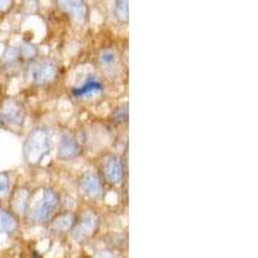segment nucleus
I'll return each instance as SVG.
<instances>
[{
    "label": "nucleus",
    "instance_id": "obj_8",
    "mask_svg": "<svg viewBox=\"0 0 258 258\" xmlns=\"http://www.w3.org/2000/svg\"><path fill=\"white\" fill-rule=\"evenodd\" d=\"M80 188L89 198H98L102 194V182L94 173H85L80 178Z\"/></svg>",
    "mask_w": 258,
    "mask_h": 258
},
{
    "label": "nucleus",
    "instance_id": "obj_17",
    "mask_svg": "<svg viewBox=\"0 0 258 258\" xmlns=\"http://www.w3.org/2000/svg\"><path fill=\"white\" fill-rule=\"evenodd\" d=\"M114 119L116 123H124L128 119V109H126V106L125 107H119L114 112Z\"/></svg>",
    "mask_w": 258,
    "mask_h": 258
},
{
    "label": "nucleus",
    "instance_id": "obj_12",
    "mask_svg": "<svg viewBox=\"0 0 258 258\" xmlns=\"http://www.w3.org/2000/svg\"><path fill=\"white\" fill-rule=\"evenodd\" d=\"M17 229V221L12 213L8 211L0 209V232L11 234Z\"/></svg>",
    "mask_w": 258,
    "mask_h": 258
},
{
    "label": "nucleus",
    "instance_id": "obj_2",
    "mask_svg": "<svg viewBox=\"0 0 258 258\" xmlns=\"http://www.w3.org/2000/svg\"><path fill=\"white\" fill-rule=\"evenodd\" d=\"M59 204V198L56 191L47 188L43 192V197L35 204L30 213L29 220L34 223H45L52 218L53 213L57 211Z\"/></svg>",
    "mask_w": 258,
    "mask_h": 258
},
{
    "label": "nucleus",
    "instance_id": "obj_13",
    "mask_svg": "<svg viewBox=\"0 0 258 258\" xmlns=\"http://www.w3.org/2000/svg\"><path fill=\"white\" fill-rule=\"evenodd\" d=\"M27 199H29V192L26 188H21L13 195V208L18 213H24L27 208Z\"/></svg>",
    "mask_w": 258,
    "mask_h": 258
},
{
    "label": "nucleus",
    "instance_id": "obj_4",
    "mask_svg": "<svg viewBox=\"0 0 258 258\" xmlns=\"http://www.w3.org/2000/svg\"><path fill=\"white\" fill-rule=\"evenodd\" d=\"M100 225V220L94 213H87L78 222L74 223L71 229V236L78 243H84L96 234Z\"/></svg>",
    "mask_w": 258,
    "mask_h": 258
},
{
    "label": "nucleus",
    "instance_id": "obj_5",
    "mask_svg": "<svg viewBox=\"0 0 258 258\" xmlns=\"http://www.w3.org/2000/svg\"><path fill=\"white\" fill-rule=\"evenodd\" d=\"M58 69L54 62L49 59H41L35 62L30 69V77L34 84L36 85H47L52 83L57 78Z\"/></svg>",
    "mask_w": 258,
    "mask_h": 258
},
{
    "label": "nucleus",
    "instance_id": "obj_7",
    "mask_svg": "<svg viewBox=\"0 0 258 258\" xmlns=\"http://www.w3.org/2000/svg\"><path fill=\"white\" fill-rule=\"evenodd\" d=\"M80 145L79 142L70 135H64L61 138L58 147V158L63 160H70L73 158H77L80 154Z\"/></svg>",
    "mask_w": 258,
    "mask_h": 258
},
{
    "label": "nucleus",
    "instance_id": "obj_18",
    "mask_svg": "<svg viewBox=\"0 0 258 258\" xmlns=\"http://www.w3.org/2000/svg\"><path fill=\"white\" fill-rule=\"evenodd\" d=\"M11 6H12V2H4V0H2L0 2V11H6Z\"/></svg>",
    "mask_w": 258,
    "mask_h": 258
},
{
    "label": "nucleus",
    "instance_id": "obj_14",
    "mask_svg": "<svg viewBox=\"0 0 258 258\" xmlns=\"http://www.w3.org/2000/svg\"><path fill=\"white\" fill-rule=\"evenodd\" d=\"M114 15L119 21L124 22L129 18V3L126 0H119L114 6Z\"/></svg>",
    "mask_w": 258,
    "mask_h": 258
},
{
    "label": "nucleus",
    "instance_id": "obj_15",
    "mask_svg": "<svg viewBox=\"0 0 258 258\" xmlns=\"http://www.w3.org/2000/svg\"><path fill=\"white\" fill-rule=\"evenodd\" d=\"M116 61V54L112 50L105 49L100 53V62L102 66H111Z\"/></svg>",
    "mask_w": 258,
    "mask_h": 258
},
{
    "label": "nucleus",
    "instance_id": "obj_19",
    "mask_svg": "<svg viewBox=\"0 0 258 258\" xmlns=\"http://www.w3.org/2000/svg\"><path fill=\"white\" fill-rule=\"evenodd\" d=\"M97 258H115L114 254L110 252H101L100 254L97 255Z\"/></svg>",
    "mask_w": 258,
    "mask_h": 258
},
{
    "label": "nucleus",
    "instance_id": "obj_9",
    "mask_svg": "<svg viewBox=\"0 0 258 258\" xmlns=\"http://www.w3.org/2000/svg\"><path fill=\"white\" fill-rule=\"evenodd\" d=\"M58 4L64 12H68L74 20L84 21L87 18V7H85L84 2H79V0H74V2L63 0V2H58Z\"/></svg>",
    "mask_w": 258,
    "mask_h": 258
},
{
    "label": "nucleus",
    "instance_id": "obj_1",
    "mask_svg": "<svg viewBox=\"0 0 258 258\" xmlns=\"http://www.w3.org/2000/svg\"><path fill=\"white\" fill-rule=\"evenodd\" d=\"M50 150L49 132L44 128H36L29 133L24 145V158L27 164L39 165Z\"/></svg>",
    "mask_w": 258,
    "mask_h": 258
},
{
    "label": "nucleus",
    "instance_id": "obj_3",
    "mask_svg": "<svg viewBox=\"0 0 258 258\" xmlns=\"http://www.w3.org/2000/svg\"><path fill=\"white\" fill-rule=\"evenodd\" d=\"M25 110L20 102L13 98L4 101L0 110V123L9 131H17L24 125Z\"/></svg>",
    "mask_w": 258,
    "mask_h": 258
},
{
    "label": "nucleus",
    "instance_id": "obj_11",
    "mask_svg": "<svg viewBox=\"0 0 258 258\" xmlns=\"http://www.w3.org/2000/svg\"><path fill=\"white\" fill-rule=\"evenodd\" d=\"M74 223H75V218L71 213H64L58 216L56 220L53 221L50 225V230L57 234H62V232L71 231Z\"/></svg>",
    "mask_w": 258,
    "mask_h": 258
},
{
    "label": "nucleus",
    "instance_id": "obj_10",
    "mask_svg": "<svg viewBox=\"0 0 258 258\" xmlns=\"http://www.w3.org/2000/svg\"><path fill=\"white\" fill-rule=\"evenodd\" d=\"M102 91V84H101L98 80L94 77H89V79L82 84L80 87H75V88L71 91V93L75 97H83L88 96V94L97 93V92Z\"/></svg>",
    "mask_w": 258,
    "mask_h": 258
},
{
    "label": "nucleus",
    "instance_id": "obj_16",
    "mask_svg": "<svg viewBox=\"0 0 258 258\" xmlns=\"http://www.w3.org/2000/svg\"><path fill=\"white\" fill-rule=\"evenodd\" d=\"M9 190V176L7 173H0V197H3Z\"/></svg>",
    "mask_w": 258,
    "mask_h": 258
},
{
    "label": "nucleus",
    "instance_id": "obj_6",
    "mask_svg": "<svg viewBox=\"0 0 258 258\" xmlns=\"http://www.w3.org/2000/svg\"><path fill=\"white\" fill-rule=\"evenodd\" d=\"M103 173H105L106 179L111 183V185H119L123 181L124 170L120 160L116 156H110L105 161L103 165Z\"/></svg>",
    "mask_w": 258,
    "mask_h": 258
}]
</instances>
